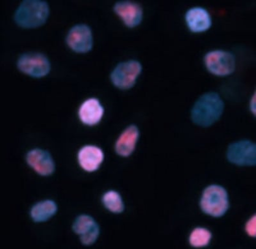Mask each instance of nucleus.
<instances>
[{"mask_svg":"<svg viewBox=\"0 0 256 249\" xmlns=\"http://www.w3.org/2000/svg\"><path fill=\"white\" fill-rule=\"evenodd\" d=\"M68 47L78 53H86L93 47V35L90 27L84 24L73 26L66 37Z\"/></svg>","mask_w":256,"mask_h":249,"instance_id":"nucleus-8","label":"nucleus"},{"mask_svg":"<svg viewBox=\"0 0 256 249\" xmlns=\"http://www.w3.org/2000/svg\"><path fill=\"white\" fill-rule=\"evenodd\" d=\"M104 159V152L100 148L95 146H86L78 153L80 166L88 172H93L97 170Z\"/></svg>","mask_w":256,"mask_h":249,"instance_id":"nucleus-15","label":"nucleus"},{"mask_svg":"<svg viewBox=\"0 0 256 249\" xmlns=\"http://www.w3.org/2000/svg\"><path fill=\"white\" fill-rule=\"evenodd\" d=\"M212 239V233L204 228H196L190 235L189 242L195 248H204L209 245Z\"/></svg>","mask_w":256,"mask_h":249,"instance_id":"nucleus-18","label":"nucleus"},{"mask_svg":"<svg viewBox=\"0 0 256 249\" xmlns=\"http://www.w3.org/2000/svg\"><path fill=\"white\" fill-rule=\"evenodd\" d=\"M102 203L106 209L114 214H120L124 212V205L120 194L110 191L104 194Z\"/></svg>","mask_w":256,"mask_h":249,"instance_id":"nucleus-17","label":"nucleus"},{"mask_svg":"<svg viewBox=\"0 0 256 249\" xmlns=\"http://www.w3.org/2000/svg\"><path fill=\"white\" fill-rule=\"evenodd\" d=\"M224 102L218 93H204L196 100L191 110L192 122L198 126L209 127L222 115Z\"/></svg>","mask_w":256,"mask_h":249,"instance_id":"nucleus-1","label":"nucleus"},{"mask_svg":"<svg viewBox=\"0 0 256 249\" xmlns=\"http://www.w3.org/2000/svg\"><path fill=\"white\" fill-rule=\"evenodd\" d=\"M57 212V205L52 200L36 203L32 208L31 218L36 223H42L52 218Z\"/></svg>","mask_w":256,"mask_h":249,"instance_id":"nucleus-16","label":"nucleus"},{"mask_svg":"<svg viewBox=\"0 0 256 249\" xmlns=\"http://www.w3.org/2000/svg\"><path fill=\"white\" fill-rule=\"evenodd\" d=\"M26 161L38 174L49 176L54 173L56 166L51 155L47 151L34 149L28 153Z\"/></svg>","mask_w":256,"mask_h":249,"instance_id":"nucleus-12","label":"nucleus"},{"mask_svg":"<svg viewBox=\"0 0 256 249\" xmlns=\"http://www.w3.org/2000/svg\"><path fill=\"white\" fill-rule=\"evenodd\" d=\"M104 115V107L99 100L91 98L84 101L79 109L80 120L84 124L92 126L102 120Z\"/></svg>","mask_w":256,"mask_h":249,"instance_id":"nucleus-14","label":"nucleus"},{"mask_svg":"<svg viewBox=\"0 0 256 249\" xmlns=\"http://www.w3.org/2000/svg\"><path fill=\"white\" fill-rule=\"evenodd\" d=\"M256 215H254V216L249 219L246 225V234H248L249 236L253 238H255L256 235Z\"/></svg>","mask_w":256,"mask_h":249,"instance_id":"nucleus-19","label":"nucleus"},{"mask_svg":"<svg viewBox=\"0 0 256 249\" xmlns=\"http://www.w3.org/2000/svg\"><path fill=\"white\" fill-rule=\"evenodd\" d=\"M250 111L252 112L254 115L256 114V95L255 93L254 94L252 99H251L250 103Z\"/></svg>","mask_w":256,"mask_h":249,"instance_id":"nucleus-20","label":"nucleus"},{"mask_svg":"<svg viewBox=\"0 0 256 249\" xmlns=\"http://www.w3.org/2000/svg\"><path fill=\"white\" fill-rule=\"evenodd\" d=\"M185 21L190 30L195 33L206 31L212 25L211 15L201 6L189 8L185 14Z\"/></svg>","mask_w":256,"mask_h":249,"instance_id":"nucleus-11","label":"nucleus"},{"mask_svg":"<svg viewBox=\"0 0 256 249\" xmlns=\"http://www.w3.org/2000/svg\"><path fill=\"white\" fill-rule=\"evenodd\" d=\"M72 230L75 234L80 235L82 243L84 246H91L94 244L99 237V226L90 216L83 215L74 221Z\"/></svg>","mask_w":256,"mask_h":249,"instance_id":"nucleus-9","label":"nucleus"},{"mask_svg":"<svg viewBox=\"0 0 256 249\" xmlns=\"http://www.w3.org/2000/svg\"><path fill=\"white\" fill-rule=\"evenodd\" d=\"M20 72L35 78H40L49 74L51 65L46 56L38 52L22 54L18 61Z\"/></svg>","mask_w":256,"mask_h":249,"instance_id":"nucleus-6","label":"nucleus"},{"mask_svg":"<svg viewBox=\"0 0 256 249\" xmlns=\"http://www.w3.org/2000/svg\"><path fill=\"white\" fill-rule=\"evenodd\" d=\"M139 136H140V132L136 125H132L128 127L116 141V154L124 157L131 155L136 149Z\"/></svg>","mask_w":256,"mask_h":249,"instance_id":"nucleus-13","label":"nucleus"},{"mask_svg":"<svg viewBox=\"0 0 256 249\" xmlns=\"http://www.w3.org/2000/svg\"><path fill=\"white\" fill-rule=\"evenodd\" d=\"M142 71V66L138 61L131 60L118 63L112 72V83L120 90H127L134 87L137 77Z\"/></svg>","mask_w":256,"mask_h":249,"instance_id":"nucleus-5","label":"nucleus"},{"mask_svg":"<svg viewBox=\"0 0 256 249\" xmlns=\"http://www.w3.org/2000/svg\"><path fill=\"white\" fill-rule=\"evenodd\" d=\"M200 209L212 218H221L230 208L227 191L218 185H212L205 189L200 202Z\"/></svg>","mask_w":256,"mask_h":249,"instance_id":"nucleus-3","label":"nucleus"},{"mask_svg":"<svg viewBox=\"0 0 256 249\" xmlns=\"http://www.w3.org/2000/svg\"><path fill=\"white\" fill-rule=\"evenodd\" d=\"M206 67L212 74L226 77L232 74L236 68V59L232 52L224 50H212L204 58Z\"/></svg>","mask_w":256,"mask_h":249,"instance_id":"nucleus-4","label":"nucleus"},{"mask_svg":"<svg viewBox=\"0 0 256 249\" xmlns=\"http://www.w3.org/2000/svg\"><path fill=\"white\" fill-rule=\"evenodd\" d=\"M49 14L50 7L46 2L26 0L16 10L14 20L22 28H36L46 23Z\"/></svg>","mask_w":256,"mask_h":249,"instance_id":"nucleus-2","label":"nucleus"},{"mask_svg":"<svg viewBox=\"0 0 256 249\" xmlns=\"http://www.w3.org/2000/svg\"><path fill=\"white\" fill-rule=\"evenodd\" d=\"M114 10L128 28H132L138 26L143 19L142 8L140 4L134 2L118 1L114 5Z\"/></svg>","mask_w":256,"mask_h":249,"instance_id":"nucleus-10","label":"nucleus"},{"mask_svg":"<svg viewBox=\"0 0 256 249\" xmlns=\"http://www.w3.org/2000/svg\"><path fill=\"white\" fill-rule=\"evenodd\" d=\"M228 161L239 166H254L256 164V146L249 140L230 144L227 151Z\"/></svg>","mask_w":256,"mask_h":249,"instance_id":"nucleus-7","label":"nucleus"}]
</instances>
